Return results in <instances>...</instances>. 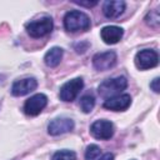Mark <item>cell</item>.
<instances>
[{
	"label": "cell",
	"instance_id": "cell-1",
	"mask_svg": "<svg viewBox=\"0 0 160 160\" xmlns=\"http://www.w3.org/2000/svg\"><path fill=\"white\" fill-rule=\"evenodd\" d=\"M90 18L79 10H72L65 14L64 16V26L70 32L78 31H86L90 28Z\"/></svg>",
	"mask_w": 160,
	"mask_h": 160
},
{
	"label": "cell",
	"instance_id": "cell-2",
	"mask_svg": "<svg viewBox=\"0 0 160 160\" xmlns=\"http://www.w3.org/2000/svg\"><path fill=\"white\" fill-rule=\"evenodd\" d=\"M128 86V80L124 76H118V78H112V79H108L105 81H102L99 88L98 91L100 94V96L109 99L116 95H120V92L122 90H125Z\"/></svg>",
	"mask_w": 160,
	"mask_h": 160
},
{
	"label": "cell",
	"instance_id": "cell-3",
	"mask_svg": "<svg viewBox=\"0 0 160 160\" xmlns=\"http://www.w3.org/2000/svg\"><path fill=\"white\" fill-rule=\"evenodd\" d=\"M82 86H84V81H82L81 78H75V79H72V80L66 81V82L62 84V86L60 88V91H59V98H60V100L66 101V102L74 101V100L78 98L79 92L81 91Z\"/></svg>",
	"mask_w": 160,
	"mask_h": 160
},
{
	"label": "cell",
	"instance_id": "cell-4",
	"mask_svg": "<svg viewBox=\"0 0 160 160\" xmlns=\"http://www.w3.org/2000/svg\"><path fill=\"white\" fill-rule=\"evenodd\" d=\"M52 19L49 16L30 21L26 24V31L32 38H41L46 34H49L52 30Z\"/></svg>",
	"mask_w": 160,
	"mask_h": 160
},
{
	"label": "cell",
	"instance_id": "cell-5",
	"mask_svg": "<svg viewBox=\"0 0 160 160\" xmlns=\"http://www.w3.org/2000/svg\"><path fill=\"white\" fill-rule=\"evenodd\" d=\"M158 62H159V56L155 50L145 49V50L139 51L135 55V65L140 70L155 68L158 65Z\"/></svg>",
	"mask_w": 160,
	"mask_h": 160
},
{
	"label": "cell",
	"instance_id": "cell-6",
	"mask_svg": "<svg viewBox=\"0 0 160 160\" xmlns=\"http://www.w3.org/2000/svg\"><path fill=\"white\" fill-rule=\"evenodd\" d=\"M48 104V98L44 94H35L30 96L24 104V112L30 116L39 115Z\"/></svg>",
	"mask_w": 160,
	"mask_h": 160
},
{
	"label": "cell",
	"instance_id": "cell-7",
	"mask_svg": "<svg viewBox=\"0 0 160 160\" xmlns=\"http://www.w3.org/2000/svg\"><path fill=\"white\" fill-rule=\"evenodd\" d=\"M90 132L95 139L108 140L114 135V125L109 120H96L91 124Z\"/></svg>",
	"mask_w": 160,
	"mask_h": 160
},
{
	"label": "cell",
	"instance_id": "cell-8",
	"mask_svg": "<svg viewBox=\"0 0 160 160\" xmlns=\"http://www.w3.org/2000/svg\"><path fill=\"white\" fill-rule=\"evenodd\" d=\"M115 64H116V54H115V51L99 52V54L94 55V58H92V65L99 71L109 70Z\"/></svg>",
	"mask_w": 160,
	"mask_h": 160
},
{
	"label": "cell",
	"instance_id": "cell-9",
	"mask_svg": "<svg viewBox=\"0 0 160 160\" xmlns=\"http://www.w3.org/2000/svg\"><path fill=\"white\" fill-rule=\"evenodd\" d=\"M74 129V121L69 118H56L48 125V132L52 136L69 132Z\"/></svg>",
	"mask_w": 160,
	"mask_h": 160
},
{
	"label": "cell",
	"instance_id": "cell-10",
	"mask_svg": "<svg viewBox=\"0 0 160 160\" xmlns=\"http://www.w3.org/2000/svg\"><path fill=\"white\" fill-rule=\"evenodd\" d=\"M36 86H38V81L34 78H25L21 80H16L11 85V94L14 96H22L34 91Z\"/></svg>",
	"mask_w": 160,
	"mask_h": 160
},
{
	"label": "cell",
	"instance_id": "cell-11",
	"mask_svg": "<svg viewBox=\"0 0 160 160\" xmlns=\"http://www.w3.org/2000/svg\"><path fill=\"white\" fill-rule=\"evenodd\" d=\"M131 104V98L128 94L116 95L112 98H109L104 101V108L112 111H122L126 110Z\"/></svg>",
	"mask_w": 160,
	"mask_h": 160
},
{
	"label": "cell",
	"instance_id": "cell-12",
	"mask_svg": "<svg viewBox=\"0 0 160 160\" xmlns=\"http://www.w3.org/2000/svg\"><path fill=\"white\" fill-rule=\"evenodd\" d=\"M125 10V2L122 0H108L102 5V12L109 19H115Z\"/></svg>",
	"mask_w": 160,
	"mask_h": 160
},
{
	"label": "cell",
	"instance_id": "cell-13",
	"mask_svg": "<svg viewBox=\"0 0 160 160\" xmlns=\"http://www.w3.org/2000/svg\"><path fill=\"white\" fill-rule=\"evenodd\" d=\"M122 29L119 28V26H115V25H111V26H105L101 29L100 31V36L101 39L104 40L105 44H116L121 38H122Z\"/></svg>",
	"mask_w": 160,
	"mask_h": 160
},
{
	"label": "cell",
	"instance_id": "cell-14",
	"mask_svg": "<svg viewBox=\"0 0 160 160\" xmlns=\"http://www.w3.org/2000/svg\"><path fill=\"white\" fill-rule=\"evenodd\" d=\"M62 54H64V51H62L61 48L54 46V48H51V49L45 54L44 61H45V64H46L48 66L55 68V66H58V65L60 64V61H61V59H62Z\"/></svg>",
	"mask_w": 160,
	"mask_h": 160
},
{
	"label": "cell",
	"instance_id": "cell-15",
	"mask_svg": "<svg viewBox=\"0 0 160 160\" xmlns=\"http://www.w3.org/2000/svg\"><path fill=\"white\" fill-rule=\"evenodd\" d=\"M94 106H95V99H94L92 95L88 94V95H84V96L80 99V109H81L85 114L90 112V111L94 109Z\"/></svg>",
	"mask_w": 160,
	"mask_h": 160
},
{
	"label": "cell",
	"instance_id": "cell-16",
	"mask_svg": "<svg viewBox=\"0 0 160 160\" xmlns=\"http://www.w3.org/2000/svg\"><path fill=\"white\" fill-rule=\"evenodd\" d=\"M145 22L151 26V28H158L159 24H160V15H159V10L155 9V10H151L146 14L145 16Z\"/></svg>",
	"mask_w": 160,
	"mask_h": 160
},
{
	"label": "cell",
	"instance_id": "cell-17",
	"mask_svg": "<svg viewBox=\"0 0 160 160\" xmlns=\"http://www.w3.org/2000/svg\"><path fill=\"white\" fill-rule=\"evenodd\" d=\"M52 160H76V154L71 150H59L52 155Z\"/></svg>",
	"mask_w": 160,
	"mask_h": 160
},
{
	"label": "cell",
	"instance_id": "cell-18",
	"mask_svg": "<svg viewBox=\"0 0 160 160\" xmlns=\"http://www.w3.org/2000/svg\"><path fill=\"white\" fill-rule=\"evenodd\" d=\"M100 154H101L100 148H99L98 145H95V144H91V145H89V146L86 148L85 159H86V160H96V159H99Z\"/></svg>",
	"mask_w": 160,
	"mask_h": 160
},
{
	"label": "cell",
	"instance_id": "cell-19",
	"mask_svg": "<svg viewBox=\"0 0 160 160\" xmlns=\"http://www.w3.org/2000/svg\"><path fill=\"white\" fill-rule=\"evenodd\" d=\"M74 4H78L80 6H86V8H91V6H95L98 4L96 0H92V1H74Z\"/></svg>",
	"mask_w": 160,
	"mask_h": 160
},
{
	"label": "cell",
	"instance_id": "cell-20",
	"mask_svg": "<svg viewBox=\"0 0 160 160\" xmlns=\"http://www.w3.org/2000/svg\"><path fill=\"white\" fill-rule=\"evenodd\" d=\"M159 82H160V79H159V78H155V79L151 81V84H150V88H151V90H154V92H159V91H160V86H159Z\"/></svg>",
	"mask_w": 160,
	"mask_h": 160
},
{
	"label": "cell",
	"instance_id": "cell-21",
	"mask_svg": "<svg viewBox=\"0 0 160 160\" xmlns=\"http://www.w3.org/2000/svg\"><path fill=\"white\" fill-rule=\"evenodd\" d=\"M99 160H114V155L110 154V152H106V154H104Z\"/></svg>",
	"mask_w": 160,
	"mask_h": 160
}]
</instances>
